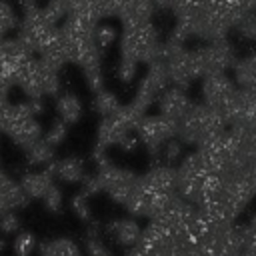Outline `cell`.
Here are the masks:
<instances>
[{
  "mask_svg": "<svg viewBox=\"0 0 256 256\" xmlns=\"http://www.w3.org/2000/svg\"><path fill=\"white\" fill-rule=\"evenodd\" d=\"M162 54V40L156 26L150 22H136L122 26L120 34V56L132 58L138 64H150Z\"/></svg>",
  "mask_w": 256,
  "mask_h": 256,
  "instance_id": "1",
  "label": "cell"
},
{
  "mask_svg": "<svg viewBox=\"0 0 256 256\" xmlns=\"http://www.w3.org/2000/svg\"><path fill=\"white\" fill-rule=\"evenodd\" d=\"M226 130V124L218 110L206 106L204 102H194L188 114L178 122V140L186 146H200Z\"/></svg>",
  "mask_w": 256,
  "mask_h": 256,
  "instance_id": "2",
  "label": "cell"
},
{
  "mask_svg": "<svg viewBox=\"0 0 256 256\" xmlns=\"http://www.w3.org/2000/svg\"><path fill=\"white\" fill-rule=\"evenodd\" d=\"M14 86H18L28 100L60 94V72L46 66L38 56H32L16 74Z\"/></svg>",
  "mask_w": 256,
  "mask_h": 256,
  "instance_id": "3",
  "label": "cell"
},
{
  "mask_svg": "<svg viewBox=\"0 0 256 256\" xmlns=\"http://www.w3.org/2000/svg\"><path fill=\"white\" fill-rule=\"evenodd\" d=\"M146 114L142 110H138L132 102L122 104L114 114L100 118L98 130H96V146L110 150L114 146H118L128 134L136 132V126L140 124V120Z\"/></svg>",
  "mask_w": 256,
  "mask_h": 256,
  "instance_id": "4",
  "label": "cell"
},
{
  "mask_svg": "<svg viewBox=\"0 0 256 256\" xmlns=\"http://www.w3.org/2000/svg\"><path fill=\"white\" fill-rule=\"evenodd\" d=\"M160 58L166 66L170 86H178V88L186 90L194 80H200L194 58H192V50L186 48V44H176V42L164 40Z\"/></svg>",
  "mask_w": 256,
  "mask_h": 256,
  "instance_id": "5",
  "label": "cell"
},
{
  "mask_svg": "<svg viewBox=\"0 0 256 256\" xmlns=\"http://www.w3.org/2000/svg\"><path fill=\"white\" fill-rule=\"evenodd\" d=\"M192 58L198 70L200 80L210 74H224L232 70L236 62V50L228 40L206 42L198 48H192Z\"/></svg>",
  "mask_w": 256,
  "mask_h": 256,
  "instance_id": "6",
  "label": "cell"
},
{
  "mask_svg": "<svg viewBox=\"0 0 256 256\" xmlns=\"http://www.w3.org/2000/svg\"><path fill=\"white\" fill-rule=\"evenodd\" d=\"M136 136L140 140V144H144V148L148 150V154L152 156V160L160 162V150L162 146L178 136V124L156 114H146L140 124L136 126ZM154 162V164H158Z\"/></svg>",
  "mask_w": 256,
  "mask_h": 256,
  "instance_id": "7",
  "label": "cell"
},
{
  "mask_svg": "<svg viewBox=\"0 0 256 256\" xmlns=\"http://www.w3.org/2000/svg\"><path fill=\"white\" fill-rule=\"evenodd\" d=\"M96 176L100 180L102 192H106L120 206H124L126 200L134 194L138 186V178H140V174H136L134 170L116 166L112 162H108L102 168H96Z\"/></svg>",
  "mask_w": 256,
  "mask_h": 256,
  "instance_id": "8",
  "label": "cell"
},
{
  "mask_svg": "<svg viewBox=\"0 0 256 256\" xmlns=\"http://www.w3.org/2000/svg\"><path fill=\"white\" fill-rule=\"evenodd\" d=\"M168 86H170V80H168L166 66H164L162 58H158V60H154V62L148 64L146 74L138 82V88H136L134 98H132V104L146 114L150 110V106H154L158 102L160 94Z\"/></svg>",
  "mask_w": 256,
  "mask_h": 256,
  "instance_id": "9",
  "label": "cell"
},
{
  "mask_svg": "<svg viewBox=\"0 0 256 256\" xmlns=\"http://www.w3.org/2000/svg\"><path fill=\"white\" fill-rule=\"evenodd\" d=\"M200 92H202V102L206 106L218 110L220 116H222V112L232 104V100H234V96L238 92V86L232 80V76H228V72L210 74V76L202 78Z\"/></svg>",
  "mask_w": 256,
  "mask_h": 256,
  "instance_id": "10",
  "label": "cell"
},
{
  "mask_svg": "<svg viewBox=\"0 0 256 256\" xmlns=\"http://www.w3.org/2000/svg\"><path fill=\"white\" fill-rule=\"evenodd\" d=\"M34 54L26 48V44L14 36V38H4L0 42V78L14 86L18 70L32 58Z\"/></svg>",
  "mask_w": 256,
  "mask_h": 256,
  "instance_id": "11",
  "label": "cell"
},
{
  "mask_svg": "<svg viewBox=\"0 0 256 256\" xmlns=\"http://www.w3.org/2000/svg\"><path fill=\"white\" fill-rule=\"evenodd\" d=\"M138 184L142 190L162 196V194H172L176 192V166L170 164H152V168L144 174H140Z\"/></svg>",
  "mask_w": 256,
  "mask_h": 256,
  "instance_id": "12",
  "label": "cell"
},
{
  "mask_svg": "<svg viewBox=\"0 0 256 256\" xmlns=\"http://www.w3.org/2000/svg\"><path fill=\"white\" fill-rule=\"evenodd\" d=\"M192 104L194 102H192V98L188 96V92L184 88L168 86L160 94V98L156 102V108H158V114L160 116H164V118H168V120H172V122L178 124L188 114V110L192 108Z\"/></svg>",
  "mask_w": 256,
  "mask_h": 256,
  "instance_id": "13",
  "label": "cell"
},
{
  "mask_svg": "<svg viewBox=\"0 0 256 256\" xmlns=\"http://www.w3.org/2000/svg\"><path fill=\"white\" fill-rule=\"evenodd\" d=\"M104 236L114 240L122 248H132L142 236V226L136 218H116L104 226Z\"/></svg>",
  "mask_w": 256,
  "mask_h": 256,
  "instance_id": "14",
  "label": "cell"
},
{
  "mask_svg": "<svg viewBox=\"0 0 256 256\" xmlns=\"http://www.w3.org/2000/svg\"><path fill=\"white\" fill-rule=\"evenodd\" d=\"M156 8L152 0H118V12L116 18L126 24H136V22H150L154 16Z\"/></svg>",
  "mask_w": 256,
  "mask_h": 256,
  "instance_id": "15",
  "label": "cell"
},
{
  "mask_svg": "<svg viewBox=\"0 0 256 256\" xmlns=\"http://www.w3.org/2000/svg\"><path fill=\"white\" fill-rule=\"evenodd\" d=\"M48 168L54 174V180H60L64 184H82V180L86 176L84 160L80 156H64V158H58Z\"/></svg>",
  "mask_w": 256,
  "mask_h": 256,
  "instance_id": "16",
  "label": "cell"
},
{
  "mask_svg": "<svg viewBox=\"0 0 256 256\" xmlns=\"http://www.w3.org/2000/svg\"><path fill=\"white\" fill-rule=\"evenodd\" d=\"M0 202L6 208V212L22 210L30 202V198L20 188V182H16L12 176L4 174L2 170H0Z\"/></svg>",
  "mask_w": 256,
  "mask_h": 256,
  "instance_id": "17",
  "label": "cell"
},
{
  "mask_svg": "<svg viewBox=\"0 0 256 256\" xmlns=\"http://www.w3.org/2000/svg\"><path fill=\"white\" fill-rule=\"evenodd\" d=\"M6 136H8L16 146H20L22 150H26V148L32 146L34 142H38V140L44 136V132H42V126L38 124L36 116H30V118H24V120H20L18 124H14V126L8 130Z\"/></svg>",
  "mask_w": 256,
  "mask_h": 256,
  "instance_id": "18",
  "label": "cell"
},
{
  "mask_svg": "<svg viewBox=\"0 0 256 256\" xmlns=\"http://www.w3.org/2000/svg\"><path fill=\"white\" fill-rule=\"evenodd\" d=\"M54 184V174L50 172V168H42V170H34V172H26L20 178V188L24 190V194L32 200V198H42L48 188Z\"/></svg>",
  "mask_w": 256,
  "mask_h": 256,
  "instance_id": "19",
  "label": "cell"
},
{
  "mask_svg": "<svg viewBox=\"0 0 256 256\" xmlns=\"http://www.w3.org/2000/svg\"><path fill=\"white\" fill-rule=\"evenodd\" d=\"M56 114H58V120H62L70 126L82 118L84 106L74 92H60L56 98Z\"/></svg>",
  "mask_w": 256,
  "mask_h": 256,
  "instance_id": "20",
  "label": "cell"
},
{
  "mask_svg": "<svg viewBox=\"0 0 256 256\" xmlns=\"http://www.w3.org/2000/svg\"><path fill=\"white\" fill-rule=\"evenodd\" d=\"M232 80L238 88H256V52L236 58L232 66Z\"/></svg>",
  "mask_w": 256,
  "mask_h": 256,
  "instance_id": "21",
  "label": "cell"
},
{
  "mask_svg": "<svg viewBox=\"0 0 256 256\" xmlns=\"http://www.w3.org/2000/svg\"><path fill=\"white\" fill-rule=\"evenodd\" d=\"M38 256H84V254L74 240L52 238L38 244Z\"/></svg>",
  "mask_w": 256,
  "mask_h": 256,
  "instance_id": "22",
  "label": "cell"
},
{
  "mask_svg": "<svg viewBox=\"0 0 256 256\" xmlns=\"http://www.w3.org/2000/svg\"><path fill=\"white\" fill-rule=\"evenodd\" d=\"M56 148H52L44 138H40L38 142H34L32 146H28L24 150L26 162L30 166H50L56 160Z\"/></svg>",
  "mask_w": 256,
  "mask_h": 256,
  "instance_id": "23",
  "label": "cell"
},
{
  "mask_svg": "<svg viewBox=\"0 0 256 256\" xmlns=\"http://www.w3.org/2000/svg\"><path fill=\"white\" fill-rule=\"evenodd\" d=\"M122 106V102L118 100V96L106 88L94 92V98H92V110L100 114V118H106L110 114H114L118 108Z\"/></svg>",
  "mask_w": 256,
  "mask_h": 256,
  "instance_id": "24",
  "label": "cell"
},
{
  "mask_svg": "<svg viewBox=\"0 0 256 256\" xmlns=\"http://www.w3.org/2000/svg\"><path fill=\"white\" fill-rule=\"evenodd\" d=\"M86 6L98 22L114 18L118 12V0H86Z\"/></svg>",
  "mask_w": 256,
  "mask_h": 256,
  "instance_id": "25",
  "label": "cell"
},
{
  "mask_svg": "<svg viewBox=\"0 0 256 256\" xmlns=\"http://www.w3.org/2000/svg\"><path fill=\"white\" fill-rule=\"evenodd\" d=\"M18 28V16L14 6L8 0H0V42L8 38V34Z\"/></svg>",
  "mask_w": 256,
  "mask_h": 256,
  "instance_id": "26",
  "label": "cell"
},
{
  "mask_svg": "<svg viewBox=\"0 0 256 256\" xmlns=\"http://www.w3.org/2000/svg\"><path fill=\"white\" fill-rule=\"evenodd\" d=\"M118 38V32L112 24H108L106 20L104 22H98L96 24V30H94V40H96V46L100 48V52L108 50Z\"/></svg>",
  "mask_w": 256,
  "mask_h": 256,
  "instance_id": "27",
  "label": "cell"
},
{
  "mask_svg": "<svg viewBox=\"0 0 256 256\" xmlns=\"http://www.w3.org/2000/svg\"><path fill=\"white\" fill-rule=\"evenodd\" d=\"M184 158V144L178 140V138H172L168 140L162 150H160V160L162 164H170V166H176V162H180Z\"/></svg>",
  "mask_w": 256,
  "mask_h": 256,
  "instance_id": "28",
  "label": "cell"
},
{
  "mask_svg": "<svg viewBox=\"0 0 256 256\" xmlns=\"http://www.w3.org/2000/svg\"><path fill=\"white\" fill-rule=\"evenodd\" d=\"M82 76H84V82H86V86H88V90H90L92 94L104 88V70H102V62L82 68Z\"/></svg>",
  "mask_w": 256,
  "mask_h": 256,
  "instance_id": "29",
  "label": "cell"
},
{
  "mask_svg": "<svg viewBox=\"0 0 256 256\" xmlns=\"http://www.w3.org/2000/svg\"><path fill=\"white\" fill-rule=\"evenodd\" d=\"M70 208L74 212V216L80 220V222H90L92 220V208H90V202H88V196L82 194V192H76L70 200Z\"/></svg>",
  "mask_w": 256,
  "mask_h": 256,
  "instance_id": "30",
  "label": "cell"
},
{
  "mask_svg": "<svg viewBox=\"0 0 256 256\" xmlns=\"http://www.w3.org/2000/svg\"><path fill=\"white\" fill-rule=\"evenodd\" d=\"M136 72H138V62H136V60L126 58V56H120V58H118V64H116V78H118L122 84H130V82L136 78Z\"/></svg>",
  "mask_w": 256,
  "mask_h": 256,
  "instance_id": "31",
  "label": "cell"
},
{
  "mask_svg": "<svg viewBox=\"0 0 256 256\" xmlns=\"http://www.w3.org/2000/svg\"><path fill=\"white\" fill-rule=\"evenodd\" d=\"M12 250L16 256H30L36 250V236L32 232H20L16 234L12 242Z\"/></svg>",
  "mask_w": 256,
  "mask_h": 256,
  "instance_id": "32",
  "label": "cell"
},
{
  "mask_svg": "<svg viewBox=\"0 0 256 256\" xmlns=\"http://www.w3.org/2000/svg\"><path fill=\"white\" fill-rule=\"evenodd\" d=\"M66 136H68V124L66 122H62V120H54L52 124H50V128H48V132L42 136L52 148H58L64 140H66Z\"/></svg>",
  "mask_w": 256,
  "mask_h": 256,
  "instance_id": "33",
  "label": "cell"
},
{
  "mask_svg": "<svg viewBox=\"0 0 256 256\" xmlns=\"http://www.w3.org/2000/svg\"><path fill=\"white\" fill-rule=\"evenodd\" d=\"M40 200H42V204H44V208H46L48 212L58 214V212L62 210V202H64V196H62L60 186L54 182V184L48 188V192H46V194H44Z\"/></svg>",
  "mask_w": 256,
  "mask_h": 256,
  "instance_id": "34",
  "label": "cell"
},
{
  "mask_svg": "<svg viewBox=\"0 0 256 256\" xmlns=\"http://www.w3.org/2000/svg\"><path fill=\"white\" fill-rule=\"evenodd\" d=\"M18 230H20V218L16 212L0 214V234L10 236V234H18Z\"/></svg>",
  "mask_w": 256,
  "mask_h": 256,
  "instance_id": "35",
  "label": "cell"
},
{
  "mask_svg": "<svg viewBox=\"0 0 256 256\" xmlns=\"http://www.w3.org/2000/svg\"><path fill=\"white\" fill-rule=\"evenodd\" d=\"M236 30L244 36V38H248V40H256V8L236 26Z\"/></svg>",
  "mask_w": 256,
  "mask_h": 256,
  "instance_id": "36",
  "label": "cell"
},
{
  "mask_svg": "<svg viewBox=\"0 0 256 256\" xmlns=\"http://www.w3.org/2000/svg\"><path fill=\"white\" fill-rule=\"evenodd\" d=\"M80 186H82V190H80V192H82V194H86L88 198H90V196H94V194H100V192H102V186H100V180H98L96 172L86 174Z\"/></svg>",
  "mask_w": 256,
  "mask_h": 256,
  "instance_id": "37",
  "label": "cell"
},
{
  "mask_svg": "<svg viewBox=\"0 0 256 256\" xmlns=\"http://www.w3.org/2000/svg\"><path fill=\"white\" fill-rule=\"evenodd\" d=\"M140 146V140H138V136H136V132H132V134H128L120 144H118V148L122 150V152H134L136 148Z\"/></svg>",
  "mask_w": 256,
  "mask_h": 256,
  "instance_id": "38",
  "label": "cell"
},
{
  "mask_svg": "<svg viewBox=\"0 0 256 256\" xmlns=\"http://www.w3.org/2000/svg\"><path fill=\"white\" fill-rule=\"evenodd\" d=\"M152 2L156 10H172L176 4V0H152Z\"/></svg>",
  "mask_w": 256,
  "mask_h": 256,
  "instance_id": "39",
  "label": "cell"
},
{
  "mask_svg": "<svg viewBox=\"0 0 256 256\" xmlns=\"http://www.w3.org/2000/svg\"><path fill=\"white\" fill-rule=\"evenodd\" d=\"M6 248V240H4V234H0V252Z\"/></svg>",
  "mask_w": 256,
  "mask_h": 256,
  "instance_id": "40",
  "label": "cell"
},
{
  "mask_svg": "<svg viewBox=\"0 0 256 256\" xmlns=\"http://www.w3.org/2000/svg\"><path fill=\"white\" fill-rule=\"evenodd\" d=\"M4 212H6V208H4V206H2V202H0V214H4Z\"/></svg>",
  "mask_w": 256,
  "mask_h": 256,
  "instance_id": "41",
  "label": "cell"
},
{
  "mask_svg": "<svg viewBox=\"0 0 256 256\" xmlns=\"http://www.w3.org/2000/svg\"><path fill=\"white\" fill-rule=\"evenodd\" d=\"M22 4H26V2H38V0H20Z\"/></svg>",
  "mask_w": 256,
  "mask_h": 256,
  "instance_id": "42",
  "label": "cell"
},
{
  "mask_svg": "<svg viewBox=\"0 0 256 256\" xmlns=\"http://www.w3.org/2000/svg\"><path fill=\"white\" fill-rule=\"evenodd\" d=\"M100 256H112V254H110V250H108V252H104V254H100Z\"/></svg>",
  "mask_w": 256,
  "mask_h": 256,
  "instance_id": "43",
  "label": "cell"
}]
</instances>
